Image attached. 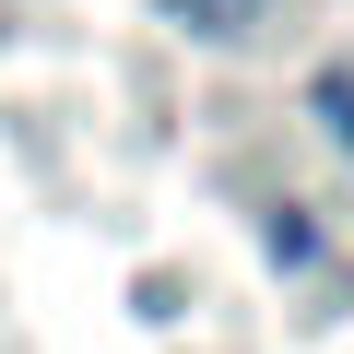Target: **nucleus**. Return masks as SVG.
<instances>
[{
    "mask_svg": "<svg viewBox=\"0 0 354 354\" xmlns=\"http://www.w3.org/2000/svg\"><path fill=\"white\" fill-rule=\"evenodd\" d=\"M260 248L295 272V260H319V225H307V213H272V225H260Z\"/></svg>",
    "mask_w": 354,
    "mask_h": 354,
    "instance_id": "obj_1",
    "label": "nucleus"
},
{
    "mask_svg": "<svg viewBox=\"0 0 354 354\" xmlns=\"http://www.w3.org/2000/svg\"><path fill=\"white\" fill-rule=\"evenodd\" d=\"M319 118H330V142L354 153V71H319Z\"/></svg>",
    "mask_w": 354,
    "mask_h": 354,
    "instance_id": "obj_2",
    "label": "nucleus"
}]
</instances>
